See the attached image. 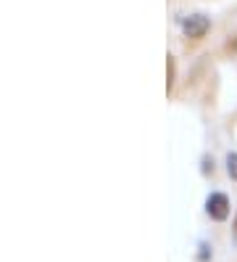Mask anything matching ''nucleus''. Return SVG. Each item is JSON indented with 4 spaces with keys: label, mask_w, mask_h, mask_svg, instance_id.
Listing matches in <instances>:
<instances>
[{
    "label": "nucleus",
    "mask_w": 237,
    "mask_h": 262,
    "mask_svg": "<svg viewBox=\"0 0 237 262\" xmlns=\"http://www.w3.org/2000/svg\"><path fill=\"white\" fill-rule=\"evenodd\" d=\"M234 233H237V223H234Z\"/></svg>",
    "instance_id": "nucleus-5"
},
{
    "label": "nucleus",
    "mask_w": 237,
    "mask_h": 262,
    "mask_svg": "<svg viewBox=\"0 0 237 262\" xmlns=\"http://www.w3.org/2000/svg\"><path fill=\"white\" fill-rule=\"evenodd\" d=\"M227 172L232 180H237V154H229L227 157Z\"/></svg>",
    "instance_id": "nucleus-3"
},
{
    "label": "nucleus",
    "mask_w": 237,
    "mask_h": 262,
    "mask_svg": "<svg viewBox=\"0 0 237 262\" xmlns=\"http://www.w3.org/2000/svg\"><path fill=\"white\" fill-rule=\"evenodd\" d=\"M205 209L214 220H227L229 217V199L224 193H211L208 202H205Z\"/></svg>",
    "instance_id": "nucleus-1"
},
{
    "label": "nucleus",
    "mask_w": 237,
    "mask_h": 262,
    "mask_svg": "<svg viewBox=\"0 0 237 262\" xmlns=\"http://www.w3.org/2000/svg\"><path fill=\"white\" fill-rule=\"evenodd\" d=\"M229 51H237V40H232V42H229Z\"/></svg>",
    "instance_id": "nucleus-4"
},
{
    "label": "nucleus",
    "mask_w": 237,
    "mask_h": 262,
    "mask_svg": "<svg viewBox=\"0 0 237 262\" xmlns=\"http://www.w3.org/2000/svg\"><path fill=\"white\" fill-rule=\"evenodd\" d=\"M208 27H211V24H208V19H205L203 13H193V16H187V19L182 21L185 35H187V37H195V40L208 32Z\"/></svg>",
    "instance_id": "nucleus-2"
}]
</instances>
